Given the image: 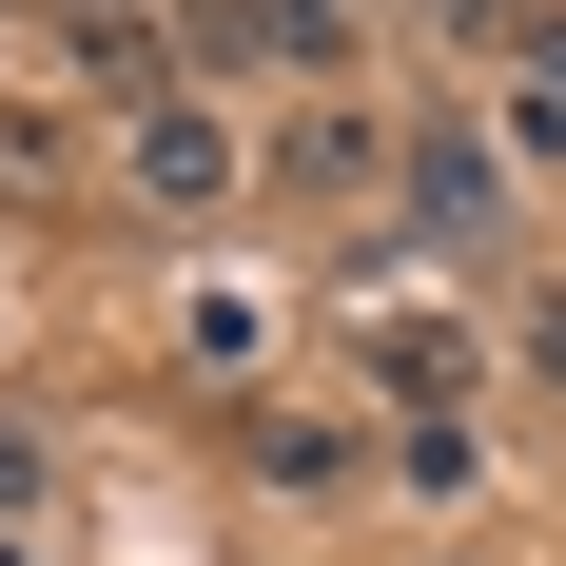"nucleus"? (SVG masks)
<instances>
[{"label": "nucleus", "mask_w": 566, "mask_h": 566, "mask_svg": "<svg viewBox=\"0 0 566 566\" xmlns=\"http://www.w3.org/2000/svg\"><path fill=\"white\" fill-rule=\"evenodd\" d=\"M371 176H391V117H352V98L274 117V196H371Z\"/></svg>", "instance_id": "nucleus-4"}, {"label": "nucleus", "mask_w": 566, "mask_h": 566, "mask_svg": "<svg viewBox=\"0 0 566 566\" xmlns=\"http://www.w3.org/2000/svg\"><path fill=\"white\" fill-rule=\"evenodd\" d=\"M40 176H59V137H40V117H0V196H40Z\"/></svg>", "instance_id": "nucleus-9"}, {"label": "nucleus", "mask_w": 566, "mask_h": 566, "mask_svg": "<svg viewBox=\"0 0 566 566\" xmlns=\"http://www.w3.org/2000/svg\"><path fill=\"white\" fill-rule=\"evenodd\" d=\"M391 196L450 234V254H489V234H509V137H489V117H410V137H391Z\"/></svg>", "instance_id": "nucleus-2"}, {"label": "nucleus", "mask_w": 566, "mask_h": 566, "mask_svg": "<svg viewBox=\"0 0 566 566\" xmlns=\"http://www.w3.org/2000/svg\"><path fill=\"white\" fill-rule=\"evenodd\" d=\"M489 137H509V176L527 157H566V20L527 0V40H509V98H489Z\"/></svg>", "instance_id": "nucleus-5"}, {"label": "nucleus", "mask_w": 566, "mask_h": 566, "mask_svg": "<svg viewBox=\"0 0 566 566\" xmlns=\"http://www.w3.org/2000/svg\"><path fill=\"white\" fill-rule=\"evenodd\" d=\"M234 20H254V59H293V78L333 98V78H352V20H371V0H234Z\"/></svg>", "instance_id": "nucleus-6"}, {"label": "nucleus", "mask_w": 566, "mask_h": 566, "mask_svg": "<svg viewBox=\"0 0 566 566\" xmlns=\"http://www.w3.org/2000/svg\"><path fill=\"white\" fill-rule=\"evenodd\" d=\"M371 391H391L410 430H469V333L410 313V293H371Z\"/></svg>", "instance_id": "nucleus-3"}, {"label": "nucleus", "mask_w": 566, "mask_h": 566, "mask_svg": "<svg viewBox=\"0 0 566 566\" xmlns=\"http://www.w3.org/2000/svg\"><path fill=\"white\" fill-rule=\"evenodd\" d=\"M234 469H254V489H293V509H313V489H352V450H333V430H293V410H234Z\"/></svg>", "instance_id": "nucleus-7"}, {"label": "nucleus", "mask_w": 566, "mask_h": 566, "mask_svg": "<svg viewBox=\"0 0 566 566\" xmlns=\"http://www.w3.org/2000/svg\"><path fill=\"white\" fill-rule=\"evenodd\" d=\"M430 20H450V40H489V59L527 40V0H430Z\"/></svg>", "instance_id": "nucleus-10"}, {"label": "nucleus", "mask_w": 566, "mask_h": 566, "mask_svg": "<svg viewBox=\"0 0 566 566\" xmlns=\"http://www.w3.org/2000/svg\"><path fill=\"white\" fill-rule=\"evenodd\" d=\"M509 352H527V371L566 391V293H527V313H509Z\"/></svg>", "instance_id": "nucleus-8"}, {"label": "nucleus", "mask_w": 566, "mask_h": 566, "mask_svg": "<svg viewBox=\"0 0 566 566\" xmlns=\"http://www.w3.org/2000/svg\"><path fill=\"white\" fill-rule=\"evenodd\" d=\"M234 176H254V137H234L216 98H176V78L117 117V196H137V216H234Z\"/></svg>", "instance_id": "nucleus-1"}]
</instances>
